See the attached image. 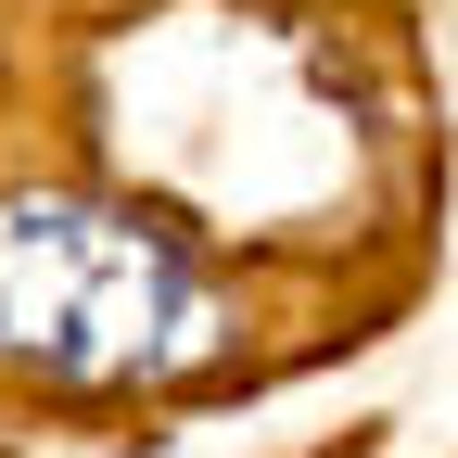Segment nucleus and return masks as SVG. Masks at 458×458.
<instances>
[{
  "mask_svg": "<svg viewBox=\"0 0 458 458\" xmlns=\"http://www.w3.org/2000/svg\"><path fill=\"white\" fill-rule=\"evenodd\" d=\"M204 280L179 229L102 191H13L0 204V357L38 382H140L191 344Z\"/></svg>",
  "mask_w": 458,
  "mask_h": 458,
  "instance_id": "1",
  "label": "nucleus"
}]
</instances>
